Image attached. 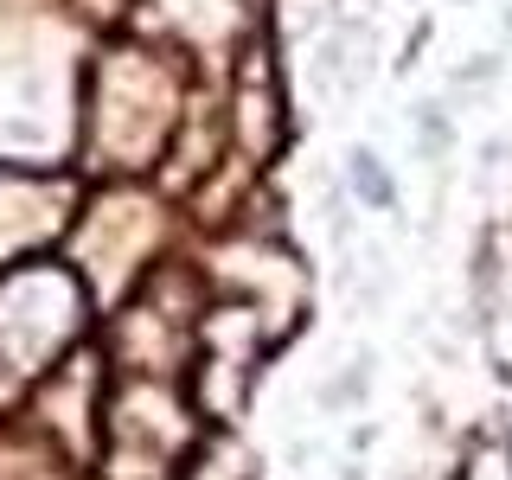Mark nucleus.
I'll use <instances>...</instances> for the list:
<instances>
[{
    "mask_svg": "<svg viewBox=\"0 0 512 480\" xmlns=\"http://www.w3.org/2000/svg\"><path fill=\"white\" fill-rule=\"evenodd\" d=\"M352 180L372 192V205H391V180H384V167H378L372 154H352Z\"/></svg>",
    "mask_w": 512,
    "mask_h": 480,
    "instance_id": "f257e3e1",
    "label": "nucleus"
}]
</instances>
